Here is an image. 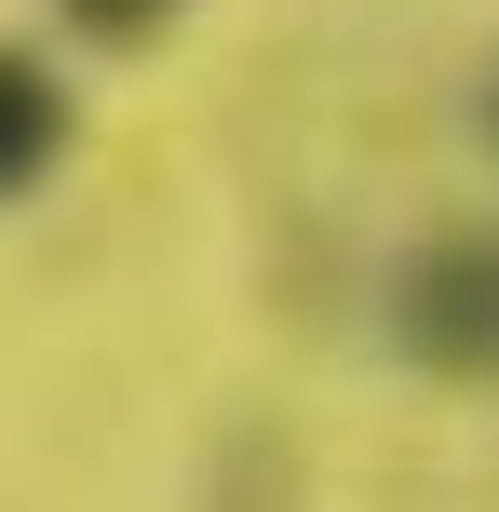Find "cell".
<instances>
[{
  "instance_id": "obj_2",
  "label": "cell",
  "mask_w": 499,
  "mask_h": 512,
  "mask_svg": "<svg viewBox=\"0 0 499 512\" xmlns=\"http://www.w3.org/2000/svg\"><path fill=\"white\" fill-rule=\"evenodd\" d=\"M54 162H68V81H54L41 54L0 41V203H14V189H41Z\"/></svg>"
},
{
  "instance_id": "obj_1",
  "label": "cell",
  "mask_w": 499,
  "mask_h": 512,
  "mask_svg": "<svg viewBox=\"0 0 499 512\" xmlns=\"http://www.w3.org/2000/svg\"><path fill=\"white\" fill-rule=\"evenodd\" d=\"M392 337L432 378H499V230H432L392 270Z\"/></svg>"
},
{
  "instance_id": "obj_3",
  "label": "cell",
  "mask_w": 499,
  "mask_h": 512,
  "mask_svg": "<svg viewBox=\"0 0 499 512\" xmlns=\"http://www.w3.org/2000/svg\"><path fill=\"white\" fill-rule=\"evenodd\" d=\"M176 14H189V0H54V27H68V41H95V54H149Z\"/></svg>"
},
{
  "instance_id": "obj_4",
  "label": "cell",
  "mask_w": 499,
  "mask_h": 512,
  "mask_svg": "<svg viewBox=\"0 0 499 512\" xmlns=\"http://www.w3.org/2000/svg\"><path fill=\"white\" fill-rule=\"evenodd\" d=\"M486 149H499V68H486Z\"/></svg>"
}]
</instances>
